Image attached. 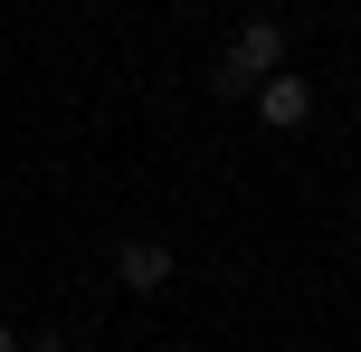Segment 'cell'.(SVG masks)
Masks as SVG:
<instances>
[{"label": "cell", "mask_w": 361, "mask_h": 352, "mask_svg": "<svg viewBox=\"0 0 361 352\" xmlns=\"http://www.w3.org/2000/svg\"><path fill=\"white\" fill-rule=\"evenodd\" d=\"M276 67H286V19H267V10H257L247 29L228 38V57H219V76H209V86L238 105V95H257V76H276Z\"/></svg>", "instance_id": "obj_1"}, {"label": "cell", "mask_w": 361, "mask_h": 352, "mask_svg": "<svg viewBox=\"0 0 361 352\" xmlns=\"http://www.w3.org/2000/svg\"><path fill=\"white\" fill-rule=\"evenodd\" d=\"M257 124H276V133H295V124H314V86L295 67H276V76H257Z\"/></svg>", "instance_id": "obj_2"}, {"label": "cell", "mask_w": 361, "mask_h": 352, "mask_svg": "<svg viewBox=\"0 0 361 352\" xmlns=\"http://www.w3.org/2000/svg\"><path fill=\"white\" fill-rule=\"evenodd\" d=\"M171 267H180V257H171L162 238H124V257H114V277H124L133 296H162V286H171Z\"/></svg>", "instance_id": "obj_3"}, {"label": "cell", "mask_w": 361, "mask_h": 352, "mask_svg": "<svg viewBox=\"0 0 361 352\" xmlns=\"http://www.w3.org/2000/svg\"><path fill=\"white\" fill-rule=\"evenodd\" d=\"M19 352H76V343L67 334H38V343H19Z\"/></svg>", "instance_id": "obj_4"}, {"label": "cell", "mask_w": 361, "mask_h": 352, "mask_svg": "<svg viewBox=\"0 0 361 352\" xmlns=\"http://www.w3.org/2000/svg\"><path fill=\"white\" fill-rule=\"evenodd\" d=\"M0 352H19V334H10V324H0Z\"/></svg>", "instance_id": "obj_5"}]
</instances>
